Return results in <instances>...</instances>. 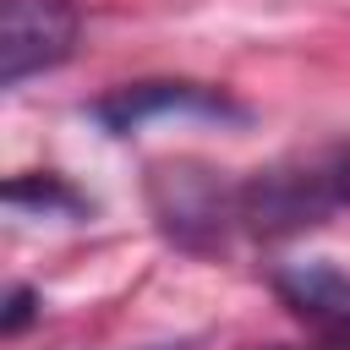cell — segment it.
<instances>
[{
  "instance_id": "cell-1",
  "label": "cell",
  "mask_w": 350,
  "mask_h": 350,
  "mask_svg": "<svg viewBox=\"0 0 350 350\" xmlns=\"http://www.w3.org/2000/svg\"><path fill=\"white\" fill-rule=\"evenodd\" d=\"M334 208H339L334 159L273 164L235 186V230H252V235H295L323 224Z\"/></svg>"
},
{
  "instance_id": "cell-2",
  "label": "cell",
  "mask_w": 350,
  "mask_h": 350,
  "mask_svg": "<svg viewBox=\"0 0 350 350\" xmlns=\"http://www.w3.org/2000/svg\"><path fill=\"white\" fill-rule=\"evenodd\" d=\"M82 11L71 0H5L0 5V82L22 88L38 71L71 60Z\"/></svg>"
},
{
  "instance_id": "cell-3",
  "label": "cell",
  "mask_w": 350,
  "mask_h": 350,
  "mask_svg": "<svg viewBox=\"0 0 350 350\" xmlns=\"http://www.w3.org/2000/svg\"><path fill=\"white\" fill-rule=\"evenodd\" d=\"M88 115H93L109 137H126V131H142L148 120H164V115L241 126V120H246V104L230 98L224 88H208V82H126V88L104 93Z\"/></svg>"
},
{
  "instance_id": "cell-4",
  "label": "cell",
  "mask_w": 350,
  "mask_h": 350,
  "mask_svg": "<svg viewBox=\"0 0 350 350\" xmlns=\"http://www.w3.org/2000/svg\"><path fill=\"white\" fill-rule=\"evenodd\" d=\"M153 213L180 246H219L224 230H235V186H224L208 170L164 164L153 170Z\"/></svg>"
},
{
  "instance_id": "cell-5",
  "label": "cell",
  "mask_w": 350,
  "mask_h": 350,
  "mask_svg": "<svg viewBox=\"0 0 350 350\" xmlns=\"http://www.w3.org/2000/svg\"><path fill=\"white\" fill-rule=\"evenodd\" d=\"M273 295L323 350H350V273L345 268L323 257L284 262L273 268Z\"/></svg>"
},
{
  "instance_id": "cell-6",
  "label": "cell",
  "mask_w": 350,
  "mask_h": 350,
  "mask_svg": "<svg viewBox=\"0 0 350 350\" xmlns=\"http://www.w3.org/2000/svg\"><path fill=\"white\" fill-rule=\"evenodd\" d=\"M5 202L16 213H82L88 202L60 180V175H16L5 186Z\"/></svg>"
},
{
  "instance_id": "cell-7",
  "label": "cell",
  "mask_w": 350,
  "mask_h": 350,
  "mask_svg": "<svg viewBox=\"0 0 350 350\" xmlns=\"http://www.w3.org/2000/svg\"><path fill=\"white\" fill-rule=\"evenodd\" d=\"M33 317H38V295H33L27 284H11V295H5V317H0V334H5V339H16Z\"/></svg>"
},
{
  "instance_id": "cell-8",
  "label": "cell",
  "mask_w": 350,
  "mask_h": 350,
  "mask_svg": "<svg viewBox=\"0 0 350 350\" xmlns=\"http://www.w3.org/2000/svg\"><path fill=\"white\" fill-rule=\"evenodd\" d=\"M334 159V186H339V208H350V148L328 153Z\"/></svg>"
},
{
  "instance_id": "cell-9",
  "label": "cell",
  "mask_w": 350,
  "mask_h": 350,
  "mask_svg": "<svg viewBox=\"0 0 350 350\" xmlns=\"http://www.w3.org/2000/svg\"><path fill=\"white\" fill-rule=\"evenodd\" d=\"M153 350H186V345H153Z\"/></svg>"
}]
</instances>
